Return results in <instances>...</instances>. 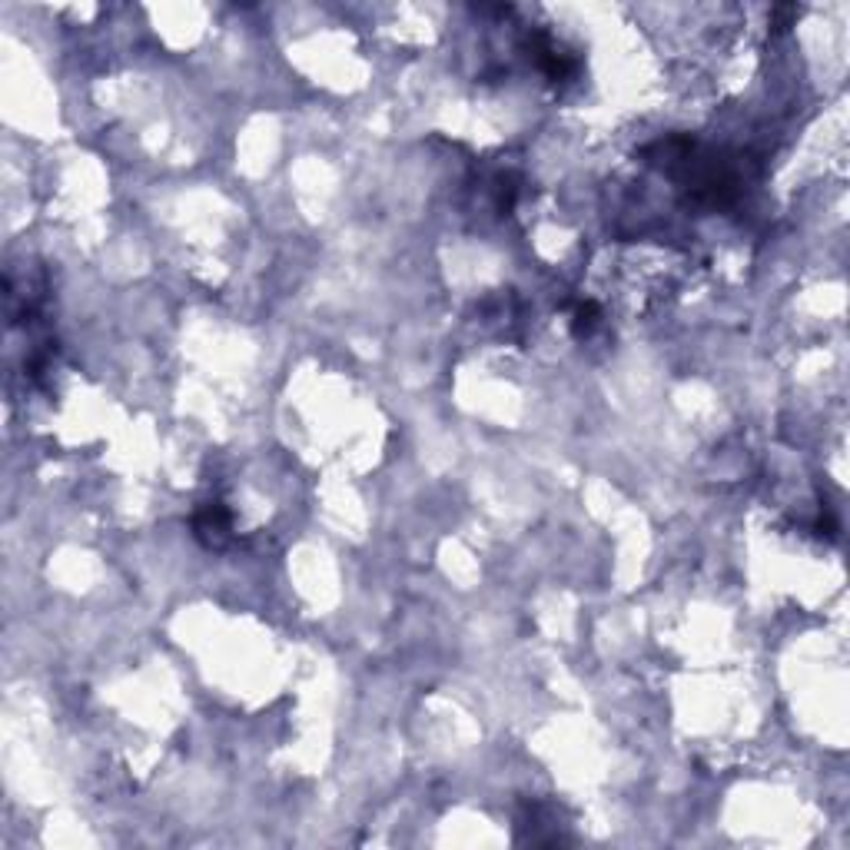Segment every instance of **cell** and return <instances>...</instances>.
<instances>
[{
	"label": "cell",
	"instance_id": "cell-1",
	"mask_svg": "<svg viewBox=\"0 0 850 850\" xmlns=\"http://www.w3.org/2000/svg\"><path fill=\"white\" fill-rule=\"evenodd\" d=\"M193 528H196V535H200L206 545H223L226 535H230L233 522H230V512H226V505H220V502H206L203 509L196 512Z\"/></svg>",
	"mask_w": 850,
	"mask_h": 850
}]
</instances>
